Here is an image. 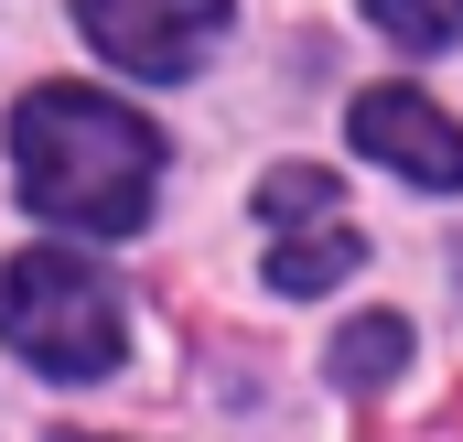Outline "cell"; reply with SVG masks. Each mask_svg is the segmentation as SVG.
<instances>
[{"mask_svg": "<svg viewBox=\"0 0 463 442\" xmlns=\"http://www.w3.org/2000/svg\"><path fill=\"white\" fill-rule=\"evenodd\" d=\"M0 345L33 356L43 378H109L118 367V292L76 248H22V259H0Z\"/></svg>", "mask_w": 463, "mask_h": 442, "instance_id": "obj_2", "label": "cell"}, {"mask_svg": "<svg viewBox=\"0 0 463 442\" xmlns=\"http://www.w3.org/2000/svg\"><path fill=\"white\" fill-rule=\"evenodd\" d=\"M11 173H22L33 216L129 237L151 216V184H162V130L98 87H33L11 109Z\"/></svg>", "mask_w": 463, "mask_h": 442, "instance_id": "obj_1", "label": "cell"}, {"mask_svg": "<svg viewBox=\"0 0 463 442\" xmlns=\"http://www.w3.org/2000/svg\"><path fill=\"white\" fill-rule=\"evenodd\" d=\"M54 442H109V432H54Z\"/></svg>", "mask_w": 463, "mask_h": 442, "instance_id": "obj_9", "label": "cell"}, {"mask_svg": "<svg viewBox=\"0 0 463 442\" xmlns=\"http://www.w3.org/2000/svg\"><path fill=\"white\" fill-rule=\"evenodd\" d=\"M76 22H87V43L109 54L118 76L173 87V76H194V65H205V43H216L227 0H76Z\"/></svg>", "mask_w": 463, "mask_h": 442, "instance_id": "obj_3", "label": "cell"}, {"mask_svg": "<svg viewBox=\"0 0 463 442\" xmlns=\"http://www.w3.org/2000/svg\"><path fill=\"white\" fill-rule=\"evenodd\" d=\"M399 367H410V324H399V313H355V324L335 334V378H345V389H388Z\"/></svg>", "mask_w": 463, "mask_h": 442, "instance_id": "obj_6", "label": "cell"}, {"mask_svg": "<svg viewBox=\"0 0 463 442\" xmlns=\"http://www.w3.org/2000/svg\"><path fill=\"white\" fill-rule=\"evenodd\" d=\"M259 206H269V216H324V206H335V173H313V162H280V173L259 184Z\"/></svg>", "mask_w": 463, "mask_h": 442, "instance_id": "obj_8", "label": "cell"}, {"mask_svg": "<svg viewBox=\"0 0 463 442\" xmlns=\"http://www.w3.org/2000/svg\"><path fill=\"white\" fill-rule=\"evenodd\" d=\"M345 130H355V151L388 162L399 184H431V195L463 184V130L442 119V98H420V87H366L345 109Z\"/></svg>", "mask_w": 463, "mask_h": 442, "instance_id": "obj_4", "label": "cell"}, {"mask_svg": "<svg viewBox=\"0 0 463 442\" xmlns=\"http://www.w3.org/2000/svg\"><path fill=\"white\" fill-rule=\"evenodd\" d=\"M355 259H366V237L355 226H313V237H280L269 248V292H291V303H313V292H335Z\"/></svg>", "mask_w": 463, "mask_h": 442, "instance_id": "obj_5", "label": "cell"}, {"mask_svg": "<svg viewBox=\"0 0 463 442\" xmlns=\"http://www.w3.org/2000/svg\"><path fill=\"white\" fill-rule=\"evenodd\" d=\"M366 22H377L388 43H410V54L463 43V0H366Z\"/></svg>", "mask_w": 463, "mask_h": 442, "instance_id": "obj_7", "label": "cell"}]
</instances>
